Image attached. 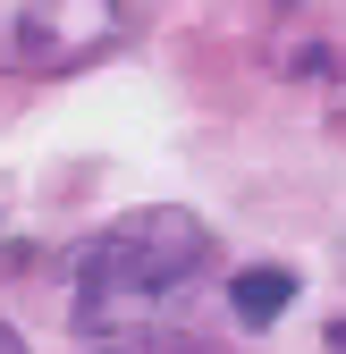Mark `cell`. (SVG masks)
I'll return each mask as SVG.
<instances>
[{"label":"cell","instance_id":"2","mask_svg":"<svg viewBox=\"0 0 346 354\" xmlns=\"http://www.w3.org/2000/svg\"><path fill=\"white\" fill-rule=\"evenodd\" d=\"M118 42V0H0V68L51 76Z\"/></svg>","mask_w":346,"mask_h":354},{"label":"cell","instance_id":"4","mask_svg":"<svg viewBox=\"0 0 346 354\" xmlns=\"http://www.w3.org/2000/svg\"><path fill=\"white\" fill-rule=\"evenodd\" d=\"M0 354H26V346H17V329H0Z\"/></svg>","mask_w":346,"mask_h":354},{"label":"cell","instance_id":"1","mask_svg":"<svg viewBox=\"0 0 346 354\" xmlns=\"http://www.w3.org/2000/svg\"><path fill=\"white\" fill-rule=\"evenodd\" d=\"M211 270V228L178 203H152V211H127L110 219L102 236H84L68 261V287H76V321L93 337H136L178 321L194 287Z\"/></svg>","mask_w":346,"mask_h":354},{"label":"cell","instance_id":"3","mask_svg":"<svg viewBox=\"0 0 346 354\" xmlns=\"http://www.w3.org/2000/svg\"><path fill=\"white\" fill-rule=\"evenodd\" d=\"M287 304H295V270H245L237 279V321L245 329H271Z\"/></svg>","mask_w":346,"mask_h":354}]
</instances>
